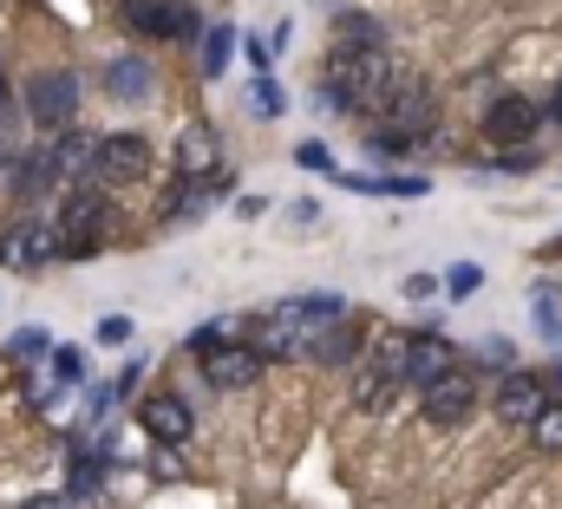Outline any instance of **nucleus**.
Masks as SVG:
<instances>
[{"instance_id": "obj_1", "label": "nucleus", "mask_w": 562, "mask_h": 509, "mask_svg": "<svg viewBox=\"0 0 562 509\" xmlns=\"http://www.w3.org/2000/svg\"><path fill=\"white\" fill-rule=\"evenodd\" d=\"M340 314H347V294L314 287V294H294V301H276V307L249 314V320H243V340H249L262 360H307V340H314L327 320H340Z\"/></svg>"}, {"instance_id": "obj_2", "label": "nucleus", "mask_w": 562, "mask_h": 509, "mask_svg": "<svg viewBox=\"0 0 562 509\" xmlns=\"http://www.w3.org/2000/svg\"><path fill=\"white\" fill-rule=\"evenodd\" d=\"M400 79H406V72H400V59H393L386 46H334V59H327V72H321L327 105H334V112H353V118H380Z\"/></svg>"}, {"instance_id": "obj_3", "label": "nucleus", "mask_w": 562, "mask_h": 509, "mask_svg": "<svg viewBox=\"0 0 562 509\" xmlns=\"http://www.w3.org/2000/svg\"><path fill=\"white\" fill-rule=\"evenodd\" d=\"M59 261H92V255L112 249V190L99 177H72L66 196H59Z\"/></svg>"}, {"instance_id": "obj_4", "label": "nucleus", "mask_w": 562, "mask_h": 509, "mask_svg": "<svg viewBox=\"0 0 562 509\" xmlns=\"http://www.w3.org/2000/svg\"><path fill=\"white\" fill-rule=\"evenodd\" d=\"M406 347H413V333H400V327H373V333H367V347H360V380H353V398H360L367 411H380L393 392H406Z\"/></svg>"}, {"instance_id": "obj_5", "label": "nucleus", "mask_w": 562, "mask_h": 509, "mask_svg": "<svg viewBox=\"0 0 562 509\" xmlns=\"http://www.w3.org/2000/svg\"><path fill=\"white\" fill-rule=\"evenodd\" d=\"M79 99H86V86H79L72 66H40V72L20 86V112H26V125L33 131L79 125Z\"/></svg>"}, {"instance_id": "obj_6", "label": "nucleus", "mask_w": 562, "mask_h": 509, "mask_svg": "<svg viewBox=\"0 0 562 509\" xmlns=\"http://www.w3.org/2000/svg\"><path fill=\"white\" fill-rule=\"evenodd\" d=\"M86 177H99L105 190L144 183V177H150V137H144V131H99V137H92Z\"/></svg>"}, {"instance_id": "obj_7", "label": "nucleus", "mask_w": 562, "mask_h": 509, "mask_svg": "<svg viewBox=\"0 0 562 509\" xmlns=\"http://www.w3.org/2000/svg\"><path fill=\"white\" fill-rule=\"evenodd\" d=\"M53 261H59V229H53V216L20 210V216L0 229V268H13V274H40V268H53Z\"/></svg>"}, {"instance_id": "obj_8", "label": "nucleus", "mask_w": 562, "mask_h": 509, "mask_svg": "<svg viewBox=\"0 0 562 509\" xmlns=\"http://www.w3.org/2000/svg\"><path fill=\"white\" fill-rule=\"evenodd\" d=\"M119 26L138 39H196L203 13L190 0H119Z\"/></svg>"}, {"instance_id": "obj_9", "label": "nucleus", "mask_w": 562, "mask_h": 509, "mask_svg": "<svg viewBox=\"0 0 562 509\" xmlns=\"http://www.w3.org/2000/svg\"><path fill=\"white\" fill-rule=\"evenodd\" d=\"M477 398H484L477 373H471V366H451V373H438V380L419 392V411H425V425H438V431H458V425L477 411Z\"/></svg>"}, {"instance_id": "obj_10", "label": "nucleus", "mask_w": 562, "mask_h": 509, "mask_svg": "<svg viewBox=\"0 0 562 509\" xmlns=\"http://www.w3.org/2000/svg\"><path fill=\"white\" fill-rule=\"evenodd\" d=\"M138 431L164 451H183L196 438V405L183 392H144L138 398Z\"/></svg>"}, {"instance_id": "obj_11", "label": "nucleus", "mask_w": 562, "mask_h": 509, "mask_svg": "<svg viewBox=\"0 0 562 509\" xmlns=\"http://www.w3.org/2000/svg\"><path fill=\"white\" fill-rule=\"evenodd\" d=\"M196 366H203V385L210 392H249V385L262 380V353L243 340V333H229V340H216L210 353H196Z\"/></svg>"}, {"instance_id": "obj_12", "label": "nucleus", "mask_w": 562, "mask_h": 509, "mask_svg": "<svg viewBox=\"0 0 562 509\" xmlns=\"http://www.w3.org/2000/svg\"><path fill=\"white\" fill-rule=\"evenodd\" d=\"M0 170H7V196L20 203V210H33L46 190H66V177L53 170V157H46V137L40 144H26V150H7L0 157Z\"/></svg>"}, {"instance_id": "obj_13", "label": "nucleus", "mask_w": 562, "mask_h": 509, "mask_svg": "<svg viewBox=\"0 0 562 509\" xmlns=\"http://www.w3.org/2000/svg\"><path fill=\"white\" fill-rule=\"evenodd\" d=\"M543 405H550V380H543V373H524V366H510L504 380L491 385V411H497L504 425H517V431H530Z\"/></svg>"}, {"instance_id": "obj_14", "label": "nucleus", "mask_w": 562, "mask_h": 509, "mask_svg": "<svg viewBox=\"0 0 562 509\" xmlns=\"http://www.w3.org/2000/svg\"><path fill=\"white\" fill-rule=\"evenodd\" d=\"M373 125H393V131H406V137L419 144V137H431V131H438V92H431L425 79H413V72H406V79L393 86V99H386V112H380Z\"/></svg>"}, {"instance_id": "obj_15", "label": "nucleus", "mask_w": 562, "mask_h": 509, "mask_svg": "<svg viewBox=\"0 0 562 509\" xmlns=\"http://www.w3.org/2000/svg\"><path fill=\"white\" fill-rule=\"evenodd\" d=\"M99 86H105L119 105H144V99L157 92V66H150L144 53H112L105 72H99Z\"/></svg>"}, {"instance_id": "obj_16", "label": "nucleus", "mask_w": 562, "mask_h": 509, "mask_svg": "<svg viewBox=\"0 0 562 509\" xmlns=\"http://www.w3.org/2000/svg\"><path fill=\"white\" fill-rule=\"evenodd\" d=\"M537 125H543V112H537L524 92H504V99L484 112V137H491V144H504V150H517L524 137H537Z\"/></svg>"}, {"instance_id": "obj_17", "label": "nucleus", "mask_w": 562, "mask_h": 509, "mask_svg": "<svg viewBox=\"0 0 562 509\" xmlns=\"http://www.w3.org/2000/svg\"><path fill=\"white\" fill-rule=\"evenodd\" d=\"M112 477V444H72L66 451V497L72 504H92Z\"/></svg>"}, {"instance_id": "obj_18", "label": "nucleus", "mask_w": 562, "mask_h": 509, "mask_svg": "<svg viewBox=\"0 0 562 509\" xmlns=\"http://www.w3.org/2000/svg\"><path fill=\"white\" fill-rule=\"evenodd\" d=\"M223 170V144H216V131L210 125H190L177 137V150H170V177H190V183H203V177H216Z\"/></svg>"}, {"instance_id": "obj_19", "label": "nucleus", "mask_w": 562, "mask_h": 509, "mask_svg": "<svg viewBox=\"0 0 562 509\" xmlns=\"http://www.w3.org/2000/svg\"><path fill=\"white\" fill-rule=\"evenodd\" d=\"M451 366H458V353H451L445 333H419V340L406 347V385H413V392H425V385L438 380V373H451Z\"/></svg>"}, {"instance_id": "obj_20", "label": "nucleus", "mask_w": 562, "mask_h": 509, "mask_svg": "<svg viewBox=\"0 0 562 509\" xmlns=\"http://www.w3.org/2000/svg\"><path fill=\"white\" fill-rule=\"evenodd\" d=\"M360 347H367L360 320H347V314H340V320H327V327H321V333L307 340V360H321V366H347V360H353Z\"/></svg>"}, {"instance_id": "obj_21", "label": "nucleus", "mask_w": 562, "mask_h": 509, "mask_svg": "<svg viewBox=\"0 0 562 509\" xmlns=\"http://www.w3.org/2000/svg\"><path fill=\"white\" fill-rule=\"evenodd\" d=\"M340 190L353 196H431V177H367V170H340Z\"/></svg>"}, {"instance_id": "obj_22", "label": "nucleus", "mask_w": 562, "mask_h": 509, "mask_svg": "<svg viewBox=\"0 0 562 509\" xmlns=\"http://www.w3.org/2000/svg\"><path fill=\"white\" fill-rule=\"evenodd\" d=\"M229 53H236V26H229V20H216V26H203V72H210V79H223V66H229Z\"/></svg>"}, {"instance_id": "obj_23", "label": "nucleus", "mask_w": 562, "mask_h": 509, "mask_svg": "<svg viewBox=\"0 0 562 509\" xmlns=\"http://www.w3.org/2000/svg\"><path fill=\"white\" fill-rule=\"evenodd\" d=\"M334 33H340V46H386V26L373 13H340Z\"/></svg>"}, {"instance_id": "obj_24", "label": "nucleus", "mask_w": 562, "mask_h": 509, "mask_svg": "<svg viewBox=\"0 0 562 509\" xmlns=\"http://www.w3.org/2000/svg\"><path fill=\"white\" fill-rule=\"evenodd\" d=\"M7 353H13L20 366H33V360L53 353V333H46V327H13V333H7Z\"/></svg>"}, {"instance_id": "obj_25", "label": "nucleus", "mask_w": 562, "mask_h": 509, "mask_svg": "<svg viewBox=\"0 0 562 509\" xmlns=\"http://www.w3.org/2000/svg\"><path fill=\"white\" fill-rule=\"evenodd\" d=\"M530 438H537V451H550V457H562V398H550V405L537 411Z\"/></svg>"}, {"instance_id": "obj_26", "label": "nucleus", "mask_w": 562, "mask_h": 509, "mask_svg": "<svg viewBox=\"0 0 562 509\" xmlns=\"http://www.w3.org/2000/svg\"><path fill=\"white\" fill-rule=\"evenodd\" d=\"M46 366H53V385H86V353H79V347H59V340H53Z\"/></svg>"}, {"instance_id": "obj_27", "label": "nucleus", "mask_w": 562, "mask_h": 509, "mask_svg": "<svg viewBox=\"0 0 562 509\" xmlns=\"http://www.w3.org/2000/svg\"><path fill=\"white\" fill-rule=\"evenodd\" d=\"M229 333H243V320H203V327H190V340H183V347H190V360H196V353H210V347H216V340H229Z\"/></svg>"}, {"instance_id": "obj_28", "label": "nucleus", "mask_w": 562, "mask_h": 509, "mask_svg": "<svg viewBox=\"0 0 562 509\" xmlns=\"http://www.w3.org/2000/svg\"><path fill=\"white\" fill-rule=\"evenodd\" d=\"M281 105H288V99L276 92V79L256 72V86H249V112H256V118H281Z\"/></svg>"}, {"instance_id": "obj_29", "label": "nucleus", "mask_w": 562, "mask_h": 509, "mask_svg": "<svg viewBox=\"0 0 562 509\" xmlns=\"http://www.w3.org/2000/svg\"><path fill=\"white\" fill-rule=\"evenodd\" d=\"M438 287L464 301V294H477V287H484V268H477V261H458V268H445V281H438Z\"/></svg>"}, {"instance_id": "obj_30", "label": "nucleus", "mask_w": 562, "mask_h": 509, "mask_svg": "<svg viewBox=\"0 0 562 509\" xmlns=\"http://www.w3.org/2000/svg\"><path fill=\"white\" fill-rule=\"evenodd\" d=\"M132 333H138V327H132V314H105V320H99V347H125Z\"/></svg>"}, {"instance_id": "obj_31", "label": "nucleus", "mask_w": 562, "mask_h": 509, "mask_svg": "<svg viewBox=\"0 0 562 509\" xmlns=\"http://www.w3.org/2000/svg\"><path fill=\"white\" fill-rule=\"evenodd\" d=\"M537 327H543L550 340H562V307H557V294H537Z\"/></svg>"}, {"instance_id": "obj_32", "label": "nucleus", "mask_w": 562, "mask_h": 509, "mask_svg": "<svg viewBox=\"0 0 562 509\" xmlns=\"http://www.w3.org/2000/svg\"><path fill=\"white\" fill-rule=\"evenodd\" d=\"M294 163H301V170H334L327 144H294Z\"/></svg>"}, {"instance_id": "obj_33", "label": "nucleus", "mask_w": 562, "mask_h": 509, "mask_svg": "<svg viewBox=\"0 0 562 509\" xmlns=\"http://www.w3.org/2000/svg\"><path fill=\"white\" fill-rule=\"evenodd\" d=\"M406 294H413V301H425V294H438V274H413V281H406Z\"/></svg>"}, {"instance_id": "obj_34", "label": "nucleus", "mask_w": 562, "mask_h": 509, "mask_svg": "<svg viewBox=\"0 0 562 509\" xmlns=\"http://www.w3.org/2000/svg\"><path fill=\"white\" fill-rule=\"evenodd\" d=\"M138 380H144V366H138V360H132V366H125V373L112 380V385H119V398H125V392H138Z\"/></svg>"}, {"instance_id": "obj_35", "label": "nucleus", "mask_w": 562, "mask_h": 509, "mask_svg": "<svg viewBox=\"0 0 562 509\" xmlns=\"http://www.w3.org/2000/svg\"><path fill=\"white\" fill-rule=\"evenodd\" d=\"M550 118L562 125V79H557V99H550Z\"/></svg>"}, {"instance_id": "obj_36", "label": "nucleus", "mask_w": 562, "mask_h": 509, "mask_svg": "<svg viewBox=\"0 0 562 509\" xmlns=\"http://www.w3.org/2000/svg\"><path fill=\"white\" fill-rule=\"evenodd\" d=\"M550 385H557V392H562V360H557V373H550Z\"/></svg>"}]
</instances>
